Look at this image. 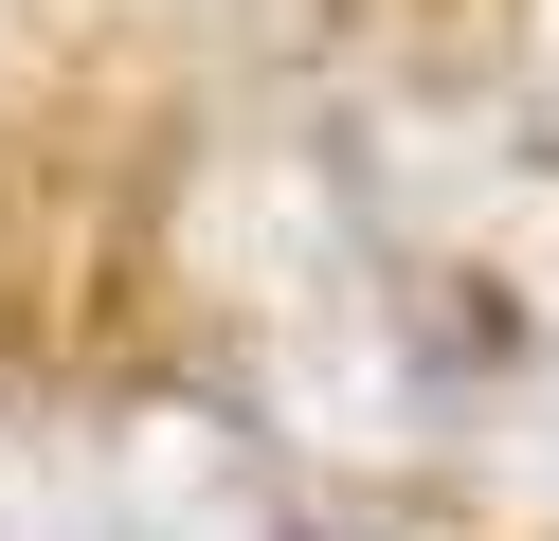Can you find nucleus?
<instances>
[{"label": "nucleus", "instance_id": "2", "mask_svg": "<svg viewBox=\"0 0 559 541\" xmlns=\"http://www.w3.org/2000/svg\"><path fill=\"white\" fill-rule=\"evenodd\" d=\"M0 541H91V451L0 433Z\"/></svg>", "mask_w": 559, "mask_h": 541}, {"label": "nucleus", "instance_id": "1", "mask_svg": "<svg viewBox=\"0 0 559 541\" xmlns=\"http://www.w3.org/2000/svg\"><path fill=\"white\" fill-rule=\"evenodd\" d=\"M91 541H271V505L199 415H127L91 451Z\"/></svg>", "mask_w": 559, "mask_h": 541}]
</instances>
